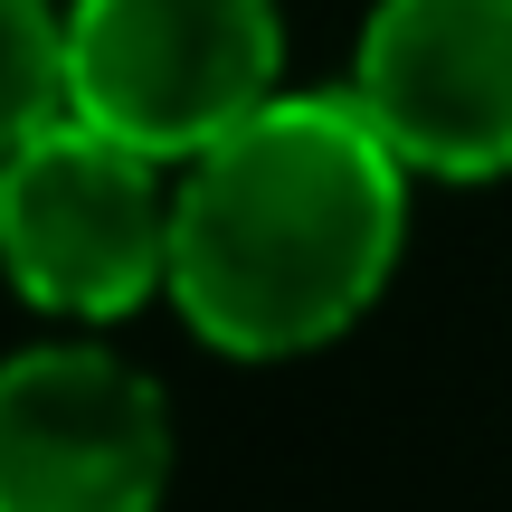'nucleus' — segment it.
<instances>
[{
  "label": "nucleus",
  "mask_w": 512,
  "mask_h": 512,
  "mask_svg": "<svg viewBox=\"0 0 512 512\" xmlns=\"http://www.w3.org/2000/svg\"><path fill=\"white\" fill-rule=\"evenodd\" d=\"M408 162L351 95H275L171 190V304L209 351L285 361L370 313L399 266Z\"/></svg>",
  "instance_id": "1"
},
{
  "label": "nucleus",
  "mask_w": 512,
  "mask_h": 512,
  "mask_svg": "<svg viewBox=\"0 0 512 512\" xmlns=\"http://www.w3.org/2000/svg\"><path fill=\"white\" fill-rule=\"evenodd\" d=\"M285 29L275 0H76L67 10V114L95 133L200 162L209 143L275 105Z\"/></svg>",
  "instance_id": "2"
},
{
  "label": "nucleus",
  "mask_w": 512,
  "mask_h": 512,
  "mask_svg": "<svg viewBox=\"0 0 512 512\" xmlns=\"http://www.w3.org/2000/svg\"><path fill=\"white\" fill-rule=\"evenodd\" d=\"M0 266L38 313L114 323L171 294V190L162 162L86 114H57L0 162Z\"/></svg>",
  "instance_id": "3"
},
{
  "label": "nucleus",
  "mask_w": 512,
  "mask_h": 512,
  "mask_svg": "<svg viewBox=\"0 0 512 512\" xmlns=\"http://www.w3.org/2000/svg\"><path fill=\"white\" fill-rule=\"evenodd\" d=\"M171 484L162 389L95 342L0 361V512H152Z\"/></svg>",
  "instance_id": "4"
},
{
  "label": "nucleus",
  "mask_w": 512,
  "mask_h": 512,
  "mask_svg": "<svg viewBox=\"0 0 512 512\" xmlns=\"http://www.w3.org/2000/svg\"><path fill=\"white\" fill-rule=\"evenodd\" d=\"M351 105L408 171H512V0H380L361 29Z\"/></svg>",
  "instance_id": "5"
},
{
  "label": "nucleus",
  "mask_w": 512,
  "mask_h": 512,
  "mask_svg": "<svg viewBox=\"0 0 512 512\" xmlns=\"http://www.w3.org/2000/svg\"><path fill=\"white\" fill-rule=\"evenodd\" d=\"M67 114V19L48 0H0V162Z\"/></svg>",
  "instance_id": "6"
}]
</instances>
